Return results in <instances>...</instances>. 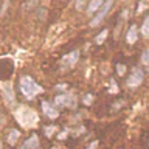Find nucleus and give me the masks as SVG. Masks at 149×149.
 Listing matches in <instances>:
<instances>
[{
  "label": "nucleus",
  "mask_w": 149,
  "mask_h": 149,
  "mask_svg": "<svg viewBox=\"0 0 149 149\" xmlns=\"http://www.w3.org/2000/svg\"><path fill=\"white\" fill-rule=\"evenodd\" d=\"M20 90H22L23 96H25L26 100H33L34 96H37L39 93H42L44 88H42L31 76L23 74V76L20 78Z\"/></svg>",
  "instance_id": "1"
},
{
  "label": "nucleus",
  "mask_w": 149,
  "mask_h": 149,
  "mask_svg": "<svg viewBox=\"0 0 149 149\" xmlns=\"http://www.w3.org/2000/svg\"><path fill=\"white\" fill-rule=\"evenodd\" d=\"M16 120L20 123V126H23V127H33V126H36L37 121H39L36 112L33 109H30V107H25V106H20L17 109Z\"/></svg>",
  "instance_id": "2"
},
{
  "label": "nucleus",
  "mask_w": 149,
  "mask_h": 149,
  "mask_svg": "<svg viewBox=\"0 0 149 149\" xmlns=\"http://www.w3.org/2000/svg\"><path fill=\"white\" fill-rule=\"evenodd\" d=\"M54 104L59 107H68V109H74L78 104V98L74 93H62L54 98Z\"/></svg>",
  "instance_id": "3"
},
{
  "label": "nucleus",
  "mask_w": 149,
  "mask_h": 149,
  "mask_svg": "<svg viewBox=\"0 0 149 149\" xmlns=\"http://www.w3.org/2000/svg\"><path fill=\"white\" fill-rule=\"evenodd\" d=\"M112 5H113V0H104V3H102V6L96 11V16L90 20V26L92 28H95L98 26L100 23L104 20V17L107 16V13L110 11V8H112Z\"/></svg>",
  "instance_id": "4"
},
{
  "label": "nucleus",
  "mask_w": 149,
  "mask_h": 149,
  "mask_svg": "<svg viewBox=\"0 0 149 149\" xmlns=\"http://www.w3.org/2000/svg\"><path fill=\"white\" fill-rule=\"evenodd\" d=\"M0 93H2L3 100L8 106H13L16 102V95H14L13 86L9 82H0Z\"/></svg>",
  "instance_id": "5"
},
{
  "label": "nucleus",
  "mask_w": 149,
  "mask_h": 149,
  "mask_svg": "<svg viewBox=\"0 0 149 149\" xmlns=\"http://www.w3.org/2000/svg\"><path fill=\"white\" fill-rule=\"evenodd\" d=\"M143 78H144L143 70L138 68V67H134V68H132V73H130L129 78H127V87H130V88H137L140 84L143 82Z\"/></svg>",
  "instance_id": "6"
},
{
  "label": "nucleus",
  "mask_w": 149,
  "mask_h": 149,
  "mask_svg": "<svg viewBox=\"0 0 149 149\" xmlns=\"http://www.w3.org/2000/svg\"><path fill=\"white\" fill-rule=\"evenodd\" d=\"M78 59H79V50H73V51H70L68 54H65L62 61H61V67H62L64 70L65 68H72L76 65L78 62Z\"/></svg>",
  "instance_id": "7"
},
{
  "label": "nucleus",
  "mask_w": 149,
  "mask_h": 149,
  "mask_svg": "<svg viewBox=\"0 0 149 149\" xmlns=\"http://www.w3.org/2000/svg\"><path fill=\"white\" fill-rule=\"evenodd\" d=\"M42 110H44V113L48 116V118H51V120H54V118H58V116H59L58 109H54L48 101H42Z\"/></svg>",
  "instance_id": "8"
},
{
  "label": "nucleus",
  "mask_w": 149,
  "mask_h": 149,
  "mask_svg": "<svg viewBox=\"0 0 149 149\" xmlns=\"http://www.w3.org/2000/svg\"><path fill=\"white\" fill-rule=\"evenodd\" d=\"M39 148V137L36 134H33L31 137H28L25 141H23L20 149H37Z\"/></svg>",
  "instance_id": "9"
},
{
  "label": "nucleus",
  "mask_w": 149,
  "mask_h": 149,
  "mask_svg": "<svg viewBox=\"0 0 149 149\" xmlns=\"http://www.w3.org/2000/svg\"><path fill=\"white\" fill-rule=\"evenodd\" d=\"M137 39H138V30H137L135 25H132L129 28L127 34H126V40H127V44H135Z\"/></svg>",
  "instance_id": "10"
},
{
  "label": "nucleus",
  "mask_w": 149,
  "mask_h": 149,
  "mask_svg": "<svg viewBox=\"0 0 149 149\" xmlns=\"http://www.w3.org/2000/svg\"><path fill=\"white\" fill-rule=\"evenodd\" d=\"M102 3H104V0H90V3H88L87 6V14L90 16V14H95L98 9L102 6Z\"/></svg>",
  "instance_id": "11"
},
{
  "label": "nucleus",
  "mask_w": 149,
  "mask_h": 149,
  "mask_svg": "<svg viewBox=\"0 0 149 149\" xmlns=\"http://www.w3.org/2000/svg\"><path fill=\"white\" fill-rule=\"evenodd\" d=\"M19 137H20V132H19L17 129H11V130L8 132V135H6V141L11 144V146H14V144L17 143Z\"/></svg>",
  "instance_id": "12"
},
{
  "label": "nucleus",
  "mask_w": 149,
  "mask_h": 149,
  "mask_svg": "<svg viewBox=\"0 0 149 149\" xmlns=\"http://www.w3.org/2000/svg\"><path fill=\"white\" fill-rule=\"evenodd\" d=\"M107 34H109V30H102L101 31V34H98L96 37H95V44H102V42L106 40V37H107Z\"/></svg>",
  "instance_id": "13"
},
{
  "label": "nucleus",
  "mask_w": 149,
  "mask_h": 149,
  "mask_svg": "<svg viewBox=\"0 0 149 149\" xmlns=\"http://www.w3.org/2000/svg\"><path fill=\"white\" fill-rule=\"evenodd\" d=\"M141 34L144 37H149V16L144 19V22H143V25H141Z\"/></svg>",
  "instance_id": "14"
},
{
  "label": "nucleus",
  "mask_w": 149,
  "mask_h": 149,
  "mask_svg": "<svg viewBox=\"0 0 149 149\" xmlns=\"http://www.w3.org/2000/svg\"><path fill=\"white\" fill-rule=\"evenodd\" d=\"M141 64L149 65V48H146V50L141 53Z\"/></svg>",
  "instance_id": "15"
},
{
  "label": "nucleus",
  "mask_w": 149,
  "mask_h": 149,
  "mask_svg": "<svg viewBox=\"0 0 149 149\" xmlns=\"http://www.w3.org/2000/svg\"><path fill=\"white\" fill-rule=\"evenodd\" d=\"M124 72H126V65H123V64H116V73H118L120 76H124Z\"/></svg>",
  "instance_id": "16"
},
{
  "label": "nucleus",
  "mask_w": 149,
  "mask_h": 149,
  "mask_svg": "<svg viewBox=\"0 0 149 149\" xmlns=\"http://www.w3.org/2000/svg\"><path fill=\"white\" fill-rule=\"evenodd\" d=\"M87 0H76V3H74V6H76V9H79V11H81V9L84 8V3H86Z\"/></svg>",
  "instance_id": "17"
},
{
  "label": "nucleus",
  "mask_w": 149,
  "mask_h": 149,
  "mask_svg": "<svg viewBox=\"0 0 149 149\" xmlns=\"http://www.w3.org/2000/svg\"><path fill=\"white\" fill-rule=\"evenodd\" d=\"M92 100H93L92 95H86L82 98V102H84V104H92Z\"/></svg>",
  "instance_id": "18"
},
{
  "label": "nucleus",
  "mask_w": 149,
  "mask_h": 149,
  "mask_svg": "<svg viewBox=\"0 0 149 149\" xmlns=\"http://www.w3.org/2000/svg\"><path fill=\"white\" fill-rule=\"evenodd\" d=\"M98 144H100V141H98V140H95V141H92L86 149H96V148H98Z\"/></svg>",
  "instance_id": "19"
},
{
  "label": "nucleus",
  "mask_w": 149,
  "mask_h": 149,
  "mask_svg": "<svg viewBox=\"0 0 149 149\" xmlns=\"http://www.w3.org/2000/svg\"><path fill=\"white\" fill-rule=\"evenodd\" d=\"M67 134H68V130H67V129H65V130H64V132H61V134L58 135V138H59V140H64V138H65V135H67Z\"/></svg>",
  "instance_id": "20"
},
{
  "label": "nucleus",
  "mask_w": 149,
  "mask_h": 149,
  "mask_svg": "<svg viewBox=\"0 0 149 149\" xmlns=\"http://www.w3.org/2000/svg\"><path fill=\"white\" fill-rule=\"evenodd\" d=\"M53 132H54V127H47V129H45V134H47V135H51Z\"/></svg>",
  "instance_id": "21"
},
{
  "label": "nucleus",
  "mask_w": 149,
  "mask_h": 149,
  "mask_svg": "<svg viewBox=\"0 0 149 149\" xmlns=\"http://www.w3.org/2000/svg\"><path fill=\"white\" fill-rule=\"evenodd\" d=\"M65 84H59V86H56V88H58V90H65Z\"/></svg>",
  "instance_id": "22"
},
{
  "label": "nucleus",
  "mask_w": 149,
  "mask_h": 149,
  "mask_svg": "<svg viewBox=\"0 0 149 149\" xmlns=\"http://www.w3.org/2000/svg\"><path fill=\"white\" fill-rule=\"evenodd\" d=\"M0 149H3V143H2V140H0Z\"/></svg>",
  "instance_id": "23"
},
{
  "label": "nucleus",
  "mask_w": 149,
  "mask_h": 149,
  "mask_svg": "<svg viewBox=\"0 0 149 149\" xmlns=\"http://www.w3.org/2000/svg\"><path fill=\"white\" fill-rule=\"evenodd\" d=\"M53 149H59V148H53Z\"/></svg>",
  "instance_id": "24"
}]
</instances>
